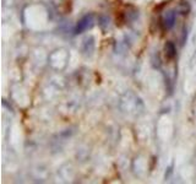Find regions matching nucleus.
<instances>
[{"label": "nucleus", "instance_id": "nucleus-1", "mask_svg": "<svg viewBox=\"0 0 196 184\" xmlns=\"http://www.w3.org/2000/svg\"><path fill=\"white\" fill-rule=\"evenodd\" d=\"M92 25H93V15H86L77 22L75 32L82 33V32H85L86 29H88L90 27H92Z\"/></svg>", "mask_w": 196, "mask_h": 184}, {"label": "nucleus", "instance_id": "nucleus-2", "mask_svg": "<svg viewBox=\"0 0 196 184\" xmlns=\"http://www.w3.org/2000/svg\"><path fill=\"white\" fill-rule=\"evenodd\" d=\"M162 24H163V27L166 29H170L175 24V13L174 11H168V13L164 14Z\"/></svg>", "mask_w": 196, "mask_h": 184}]
</instances>
